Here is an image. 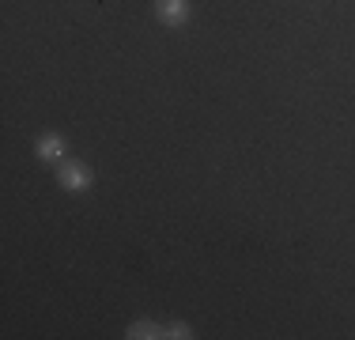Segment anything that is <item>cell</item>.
<instances>
[{
	"label": "cell",
	"instance_id": "obj_3",
	"mask_svg": "<svg viewBox=\"0 0 355 340\" xmlns=\"http://www.w3.org/2000/svg\"><path fill=\"white\" fill-rule=\"evenodd\" d=\"M35 151H38L42 163H61L64 151H69V144H64V136H61V133H42V136H38V144H35Z\"/></svg>",
	"mask_w": 355,
	"mask_h": 340
},
{
	"label": "cell",
	"instance_id": "obj_2",
	"mask_svg": "<svg viewBox=\"0 0 355 340\" xmlns=\"http://www.w3.org/2000/svg\"><path fill=\"white\" fill-rule=\"evenodd\" d=\"M155 15L163 27H185V19H189V0H155Z\"/></svg>",
	"mask_w": 355,
	"mask_h": 340
},
{
	"label": "cell",
	"instance_id": "obj_4",
	"mask_svg": "<svg viewBox=\"0 0 355 340\" xmlns=\"http://www.w3.org/2000/svg\"><path fill=\"white\" fill-rule=\"evenodd\" d=\"M125 337L129 340H155V337H166V329H159L155 321H132Z\"/></svg>",
	"mask_w": 355,
	"mask_h": 340
},
{
	"label": "cell",
	"instance_id": "obj_1",
	"mask_svg": "<svg viewBox=\"0 0 355 340\" xmlns=\"http://www.w3.org/2000/svg\"><path fill=\"white\" fill-rule=\"evenodd\" d=\"M57 182L69 193H87L91 185H95V174H91V167L80 163V159H61V163H57Z\"/></svg>",
	"mask_w": 355,
	"mask_h": 340
},
{
	"label": "cell",
	"instance_id": "obj_5",
	"mask_svg": "<svg viewBox=\"0 0 355 340\" xmlns=\"http://www.w3.org/2000/svg\"><path fill=\"white\" fill-rule=\"evenodd\" d=\"M166 337H178V340H189L193 333H189V325H185V321H174V325H166Z\"/></svg>",
	"mask_w": 355,
	"mask_h": 340
}]
</instances>
